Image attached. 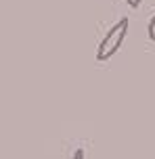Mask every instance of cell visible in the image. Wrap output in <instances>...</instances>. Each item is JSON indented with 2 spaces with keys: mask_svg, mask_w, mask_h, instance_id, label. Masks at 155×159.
I'll list each match as a JSON object with an SVG mask.
<instances>
[{
  "mask_svg": "<svg viewBox=\"0 0 155 159\" xmlns=\"http://www.w3.org/2000/svg\"><path fill=\"white\" fill-rule=\"evenodd\" d=\"M147 32H149V38L155 42V15L151 17V21H149V27H147Z\"/></svg>",
  "mask_w": 155,
  "mask_h": 159,
  "instance_id": "2",
  "label": "cell"
},
{
  "mask_svg": "<svg viewBox=\"0 0 155 159\" xmlns=\"http://www.w3.org/2000/svg\"><path fill=\"white\" fill-rule=\"evenodd\" d=\"M128 25H130V21L124 17L122 21H117V23L105 34V38L101 40V44H98L97 61H107V59H111V57L120 50L124 38H126V34H128Z\"/></svg>",
  "mask_w": 155,
  "mask_h": 159,
  "instance_id": "1",
  "label": "cell"
},
{
  "mask_svg": "<svg viewBox=\"0 0 155 159\" xmlns=\"http://www.w3.org/2000/svg\"><path fill=\"white\" fill-rule=\"evenodd\" d=\"M128 2V7H132V8H139V4L143 2V0H126Z\"/></svg>",
  "mask_w": 155,
  "mask_h": 159,
  "instance_id": "3",
  "label": "cell"
}]
</instances>
